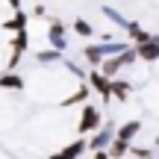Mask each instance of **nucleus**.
<instances>
[{"mask_svg":"<svg viewBox=\"0 0 159 159\" xmlns=\"http://www.w3.org/2000/svg\"><path fill=\"white\" fill-rule=\"evenodd\" d=\"M103 127V115L97 106H83V112H80V124H77V133L80 136H85V133H94Z\"/></svg>","mask_w":159,"mask_h":159,"instance_id":"f257e3e1","label":"nucleus"},{"mask_svg":"<svg viewBox=\"0 0 159 159\" xmlns=\"http://www.w3.org/2000/svg\"><path fill=\"white\" fill-rule=\"evenodd\" d=\"M47 41H50L53 53H59V56L68 50V35H65V24H62V21H50V30H47Z\"/></svg>","mask_w":159,"mask_h":159,"instance_id":"f03ea898","label":"nucleus"},{"mask_svg":"<svg viewBox=\"0 0 159 159\" xmlns=\"http://www.w3.org/2000/svg\"><path fill=\"white\" fill-rule=\"evenodd\" d=\"M112 139H115V127H112V124H103L100 130H97V136L91 139L85 148H89V150H94V153H100V150H106L109 144H112Z\"/></svg>","mask_w":159,"mask_h":159,"instance_id":"7ed1b4c3","label":"nucleus"},{"mask_svg":"<svg viewBox=\"0 0 159 159\" xmlns=\"http://www.w3.org/2000/svg\"><path fill=\"white\" fill-rule=\"evenodd\" d=\"M133 50H136V59H144V62H156V59H159V39L153 35L148 44H139V47H133Z\"/></svg>","mask_w":159,"mask_h":159,"instance_id":"20e7f679","label":"nucleus"},{"mask_svg":"<svg viewBox=\"0 0 159 159\" xmlns=\"http://www.w3.org/2000/svg\"><path fill=\"white\" fill-rule=\"evenodd\" d=\"M89 85H91L94 91H100V94H103V100H112V97H109V85H112V80L100 77L97 71H89Z\"/></svg>","mask_w":159,"mask_h":159,"instance_id":"39448f33","label":"nucleus"},{"mask_svg":"<svg viewBox=\"0 0 159 159\" xmlns=\"http://www.w3.org/2000/svg\"><path fill=\"white\" fill-rule=\"evenodd\" d=\"M127 47H130L127 41H106V44H97V50H100L103 59H112V56H121Z\"/></svg>","mask_w":159,"mask_h":159,"instance_id":"423d86ee","label":"nucleus"},{"mask_svg":"<svg viewBox=\"0 0 159 159\" xmlns=\"http://www.w3.org/2000/svg\"><path fill=\"white\" fill-rule=\"evenodd\" d=\"M139 130H142V121H127L121 130H115V139H118V142H124V144H130V139L136 136Z\"/></svg>","mask_w":159,"mask_h":159,"instance_id":"0eeeda50","label":"nucleus"},{"mask_svg":"<svg viewBox=\"0 0 159 159\" xmlns=\"http://www.w3.org/2000/svg\"><path fill=\"white\" fill-rule=\"evenodd\" d=\"M83 153H85V142H83V139H80V142L68 144V148H65V150H59V153H56V156H50V159H80Z\"/></svg>","mask_w":159,"mask_h":159,"instance_id":"6e6552de","label":"nucleus"},{"mask_svg":"<svg viewBox=\"0 0 159 159\" xmlns=\"http://www.w3.org/2000/svg\"><path fill=\"white\" fill-rule=\"evenodd\" d=\"M127 33H130L133 39H136V47H139V44H148V41L153 39V35H150V33H144V30L139 27L136 21H127Z\"/></svg>","mask_w":159,"mask_h":159,"instance_id":"1a4fd4ad","label":"nucleus"},{"mask_svg":"<svg viewBox=\"0 0 159 159\" xmlns=\"http://www.w3.org/2000/svg\"><path fill=\"white\" fill-rule=\"evenodd\" d=\"M0 89H9V91H21L24 89V80L18 74H0Z\"/></svg>","mask_w":159,"mask_h":159,"instance_id":"9d476101","label":"nucleus"},{"mask_svg":"<svg viewBox=\"0 0 159 159\" xmlns=\"http://www.w3.org/2000/svg\"><path fill=\"white\" fill-rule=\"evenodd\" d=\"M118 97V100H127L130 97V83H124V80H112V85H109V97Z\"/></svg>","mask_w":159,"mask_h":159,"instance_id":"9b49d317","label":"nucleus"},{"mask_svg":"<svg viewBox=\"0 0 159 159\" xmlns=\"http://www.w3.org/2000/svg\"><path fill=\"white\" fill-rule=\"evenodd\" d=\"M127 150H130V144H124V142H118V139H112V144L106 148V156H109V159H124Z\"/></svg>","mask_w":159,"mask_h":159,"instance_id":"f8f14e48","label":"nucleus"},{"mask_svg":"<svg viewBox=\"0 0 159 159\" xmlns=\"http://www.w3.org/2000/svg\"><path fill=\"white\" fill-rule=\"evenodd\" d=\"M27 21L30 18L24 15V12H18L12 21H6V30H12V33H27Z\"/></svg>","mask_w":159,"mask_h":159,"instance_id":"ddd939ff","label":"nucleus"},{"mask_svg":"<svg viewBox=\"0 0 159 159\" xmlns=\"http://www.w3.org/2000/svg\"><path fill=\"white\" fill-rule=\"evenodd\" d=\"M103 15H106L109 21H112V24H118V27H127V18L121 15L118 9H112V6H103Z\"/></svg>","mask_w":159,"mask_h":159,"instance_id":"4468645a","label":"nucleus"},{"mask_svg":"<svg viewBox=\"0 0 159 159\" xmlns=\"http://www.w3.org/2000/svg\"><path fill=\"white\" fill-rule=\"evenodd\" d=\"M83 56L89 59V65H100V62H103V56H100V50H97V44H89V47L83 50Z\"/></svg>","mask_w":159,"mask_h":159,"instance_id":"2eb2a0df","label":"nucleus"},{"mask_svg":"<svg viewBox=\"0 0 159 159\" xmlns=\"http://www.w3.org/2000/svg\"><path fill=\"white\" fill-rule=\"evenodd\" d=\"M89 91H91L89 85H80V91H77L74 97H65V106H74V103H83L85 97H89Z\"/></svg>","mask_w":159,"mask_h":159,"instance_id":"dca6fc26","label":"nucleus"},{"mask_svg":"<svg viewBox=\"0 0 159 159\" xmlns=\"http://www.w3.org/2000/svg\"><path fill=\"white\" fill-rule=\"evenodd\" d=\"M74 30L83 35V39H89V35L94 33V30H91V24H89V21H83V18H77V21H74Z\"/></svg>","mask_w":159,"mask_h":159,"instance_id":"f3484780","label":"nucleus"},{"mask_svg":"<svg viewBox=\"0 0 159 159\" xmlns=\"http://www.w3.org/2000/svg\"><path fill=\"white\" fill-rule=\"evenodd\" d=\"M59 59H62V56L53 53V50H41V53H39V62H44V65H47V62H59Z\"/></svg>","mask_w":159,"mask_h":159,"instance_id":"a211bd4d","label":"nucleus"},{"mask_svg":"<svg viewBox=\"0 0 159 159\" xmlns=\"http://www.w3.org/2000/svg\"><path fill=\"white\" fill-rule=\"evenodd\" d=\"M127 153H133V156H139V159H153V153H150L148 148H130Z\"/></svg>","mask_w":159,"mask_h":159,"instance_id":"6ab92c4d","label":"nucleus"},{"mask_svg":"<svg viewBox=\"0 0 159 159\" xmlns=\"http://www.w3.org/2000/svg\"><path fill=\"white\" fill-rule=\"evenodd\" d=\"M94 159H109V156H106V150H100V153H94Z\"/></svg>","mask_w":159,"mask_h":159,"instance_id":"aec40b11","label":"nucleus"}]
</instances>
